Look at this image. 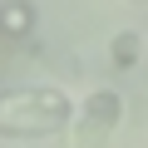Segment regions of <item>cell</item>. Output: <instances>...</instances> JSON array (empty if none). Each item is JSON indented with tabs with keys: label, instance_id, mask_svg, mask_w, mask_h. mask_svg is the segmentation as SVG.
Instances as JSON below:
<instances>
[{
	"label": "cell",
	"instance_id": "cell-5",
	"mask_svg": "<svg viewBox=\"0 0 148 148\" xmlns=\"http://www.w3.org/2000/svg\"><path fill=\"white\" fill-rule=\"evenodd\" d=\"M138 5H148V0H138Z\"/></svg>",
	"mask_w": 148,
	"mask_h": 148
},
{
	"label": "cell",
	"instance_id": "cell-1",
	"mask_svg": "<svg viewBox=\"0 0 148 148\" xmlns=\"http://www.w3.org/2000/svg\"><path fill=\"white\" fill-rule=\"evenodd\" d=\"M74 99L54 84H10L0 89V133L5 138H49L64 133Z\"/></svg>",
	"mask_w": 148,
	"mask_h": 148
},
{
	"label": "cell",
	"instance_id": "cell-2",
	"mask_svg": "<svg viewBox=\"0 0 148 148\" xmlns=\"http://www.w3.org/2000/svg\"><path fill=\"white\" fill-rule=\"evenodd\" d=\"M123 123V99L119 89H94L64 123V148H104Z\"/></svg>",
	"mask_w": 148,
	"mask_h": 148
},
{
	"label": "cell",
	"instance_id": "cell-4",
	"mask_svg": "<svg viewBox=\"0 0 148 148\" xmlns=\"http://www.w3.org/2000/svg\"><path fill=\"white\" fill-rule=\"evenodd\" d=\"M138 49H143L138 30H119V35H114V45H109V59H114V69H128V64L138 59Z\"/></svg>",
	"mask_w": 148,
	"mask_h": 148
},
{
	"label": "cell",
	"instance_id": "cell-3",
	"mask_svg": "<svg viewBox=\"0 0 148 148\" xmlns=\"http://www.w3.org/2000/svg\"><path fill=\"white\" fill-rule=\"evenodd\" d=\"M0 35L5 40H35V5L30 0H0Z\"/></svg>",
	"mask_w": 148,
	"mask_h": 148
}]
</instances>
